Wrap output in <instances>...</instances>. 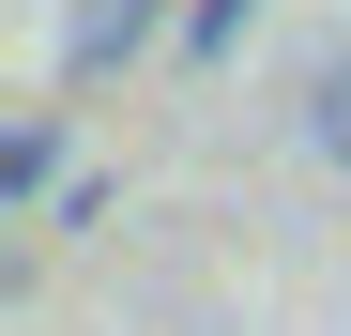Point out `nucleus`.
Returning a JSON list of instances; mask_svg holds the SVG:
<instances>
[{
  "mask_svg": "<svg viewBox=\"0 0 351 336\" xmlns=\"http://www.w3.org/2000/svg\"><path fill=\"white\" fill-rule=\"evenodd\" d=\"M168 31H184V0H77V16H62V92H107V77H123L138 46H168Z\"/></svg>",
  "mask_w": 351,
  "mask_h": 336,
  "instance_id": "1",
  "label": "nucleus"
},
{
  "mask_svg": "<svg viewBox=\"0 0 351 336\" xmlns=\"http://www.w3.org/2000/svg\"><path fill=\"white\" fill-rule=\"evenodd\" d=\"M62 184H77V153H62V107L0 123V199H16V214H62Z\"/></svg>",
  "mask_w": 351,
  "mask_h": 336,
  "instance_id": "2",
  "label": "nucleus"
},
{
  "mask_svg": "<svg viewBox=\"0 0 351 336\" xmlns=\"http://www.w3.org/2000/svg\"><path fill=\"white\" fill-rule=\"evenodd\" d=\"M306 153L351 168V46H321V77H306Z\"/></svg>",
  "mask_w": 351,
  "mask_h": 336,
  "instance_id": "3",
  "label": "nucleus"
},
{
  "mask_svg": "<svg viewBox=\"0 0 351 336\" xmlns=\"http://www.w3.org/2000/svg\"><path fill=\"white\" fill-rule=\"evenodd\" d=\"M245 31H260V0H184V62H229Z\"/></svg>",
  "mask_w": 351,
  "mask_h": 336,
  "instance_id": "4",
  "label": "nucleus"
}]
</instances>
